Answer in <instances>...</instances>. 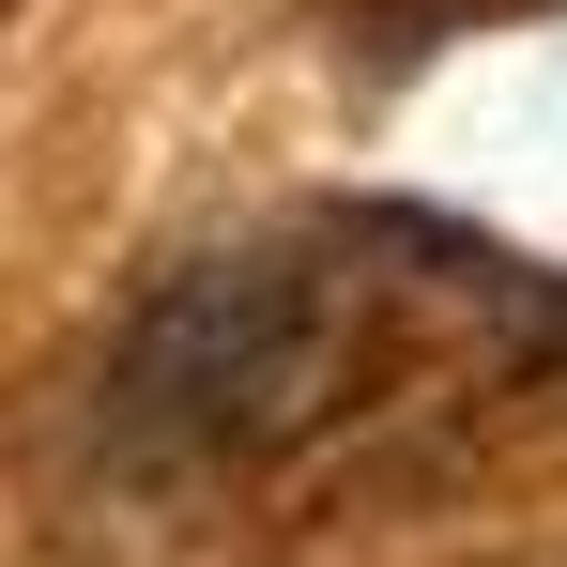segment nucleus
<instances>
[{
  "label": "nucleus",
  "instance_id": "obj_2",
  "mask_svg": "<svg viewBox=\"0 0 567 567\" xmlns=\"http://www.w3.org/2000/svg\"><path fill=\"white\" fill-rule=\"evenodd\" d=\"M537 369H567V307H553V322H537Z\"/></svg>",
  "mask_w": 567,
  "mask_h": 567
},
{
  "label": "nucleus",
  "instance_id": "obj_1",
  "mask_svg": "<svg viewBox=\"0 0 567 567\" xmlns=\"http://www.w3.org/2000/svg\"><path fill=\"white\" fill-rule=\"evenodd\" d=\"M338 383H353V291H338V261L230 246V261H185V277H154L123 307V338H107V445L154 461V475L261 461Z\"/></svg>",
  "mask_w": 567,
  "mask_h": 567
}]
</instances>
